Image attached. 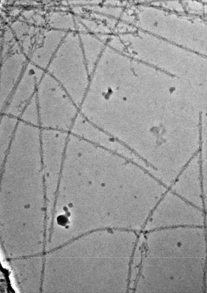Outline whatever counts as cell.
Masks as SVG:
<instances>
[{
    "label": "cell",
    "instance_id": "5",
    "mask_svg": "<svg viewBox=\"0 0 207 293\" xmlns=\"http://www.w3.org/2000/svg\"><path fill=\"white\" fill-rule=\"evenodd\" d=\"M28 63L23 60H9L3 64L0 72V111L1 112L19 80Z\"/></svg>",
    "mask_w": 207,
    "mask_h": 293
},
{
    "label": "cell",
    "instance_id": "4",
    "mask_svg": "<svg viewBox=\"0 0 207 293\" xmlns=\"http://www.w3.org/2000/svg\"><path fill=\"white\" fill-rule=\"evenodd\" d=\"M40 144L43 172L46 175L60 174L69 132L41 128Z\"/></svg>",
    "mask_w": 207,
    "mask_h": 293
},
{
    "label": "cell",
    "instance_id": "9",
    "mask_svg": "<svg viewBox=\"0 0 207 293\" xmlns=\"http://www.w3.org/2000/svg\"><path fill=\"white\" fill-rule=\"evenodd\" d=\"M79 20L88 30L95 33V34H109L111 32V29L100 21L84 18H80Z\"/></svg>",
    "mask_w": 207,
    "mask_h": 293
},
{
    "label": "cell",
    "instance_id": "6",
    "mask_svg": "<svg viewBox=\"0 0 207 293\" xmlns=\"http://www.w3.org/2000/svg\"><path fill=\"white\" fill-rule=\"evenodd\" d=\"M87 67L90 76L106 44L95 35L79 33Z\"/></svg>",
    "mask_w": 207,
    "mask_h": 293
},
{
    "label": "cell",
    "instance_id": "12",
    "mask_svg": "<svg viewBox=\"0 0 207 293\" xmlns=\"http://www.w3.org/2000/svg\"><path fill=\"white\" fill-rule=\"evenodd\" d=\"M66 219L64 217L61 216H59L58 218V223L62 225H63L65 223Z\"/></svg>",
    "mask_w": 207,
    "mask_h": 293
},
{
    "label": "cell",
    "instance_id": "3",
    "mask_svg": "<svg viewBox=\"0 0 207 293\" xmlns=\"http://www.w3.org/2000/svg\"><path fill=\"white\" fill-rule=\"evenodd\" d=\"M45 72V71L28 63L0 114L19 118L24 107L36 94L38 84Z\"/></svg>",
    "mask_w": 207,
    "mask_h": 293
},
{
    "label": "cell",
    "instance_id": "2",
    "mask_svg": "<svg viewBox=\"0 0 207 293\" xmlns=\"http://www.w3.org/2000/svg\"><path fill=\"white\" fill-rule=\"evenodd\" d=\"M40 127L69 132L79 109L62 86L46 72L36 93Z\"/></svg>",
    "mask_w": 207,
    "mask_h": 293
},
{
    "label": "cell",
    "instance_id": "10",
    "mask_svg": "<svg viewBox=\"0 0 207 293\" xmlns=\"http://www.w3.org/2000/svg\"><path fill=\"white\" fill-rule=\"evenodd\" d=\"M86 8L94 12L102 14L116 19L120 18L123 11L122 8L113 5L86 6Z\"/></svg>",
    "mask_w": 207,
    "mask_h": 293
},
{
    "label": "cell",
    "instance_id": "1",
    "mask_svg": "<svg viewBox=\"0 0 207 293\" xmlns=\"http://www.w3.org/2000/svg\"><path fill=\"white\" fill-rule=\"evenodd\" d=\"M46 72L63 88L79 108L90 80L79 34L67 33Z\"/></svg>",
    "mask_w": 207,
    "mask_h": 293
},
{
    "label": "cell",
    "instance_id": "11",
    "mask_svg": "<svg viewBox=\"0 0 207 293\" xmlns=\"http://www.w3.org/2000/svg\"><path fill=\"white\" fill-rule=\"evenodd\" d=\"M100 1H71L69 2V4L72 5H88V6L91 5H97L98 4L100 3Z\"/></svg>",
    "mask_w": 207,
    "mask_h": 293
},
{
    "label": "cell",
    "instance_id": "8",
    "mask_svg": "<svg viewBox=\"0 0 207 293\" xmlns=\"http://www.w3.org/2000/svg\"><path fill=\"white\" fill-rule=\"evenodd\" d=\"M19 119L27 124L40 127L39 110L36 94L24 107Z\"/></svg>",
    "mask_w": 207,
    "mask_h": 293
},
{
    "label": "cell",
    "instance_id": "7",
    "mask_svg": "<svg viewBox=\"0 0 207 293\" xmlns=\"http://www.w3.org/2000/svg\"><path fill=\"white\" fill-rule=\"evenodd\" d=\"M0 166L2 164L14 138L19 119L1 114L0 121Z\"/></svg>",
    "mask_w": 207,
    "mask_h": 293
}]
</instances>
